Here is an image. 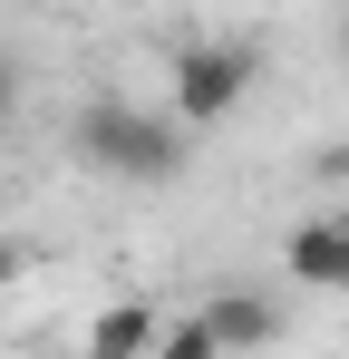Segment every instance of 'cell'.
I'll return each mask as SVG.
<instances>
[{
	"label": "cell",
	"mask_w": 349,
	"mask_h": 359,
	"mask_svg": "<svg viewBox=\"0 0 349 359\" xmlns=\"http://www.w3.org/2000/svg\"><path fill=\"white\" fill-rule=\"evenodd\" d=\"M78 156L126 184H174L184 175V126L165 107H136V97H88L78 107Z\"/></svg>",
	"instance_id": "obj_1"
},
{
	"label": "cell",
	"mask_w": 349,
	"mask_h": 359,
	"mask_svg": "<svg viewBox=\"0 0 349 359\" xmlns=\"http://www.w3.org/2000/svg\"><path fill=\"white\" fill-rule=\"evenodd\" d=\"M252 78H262V59L242 49V39H184L174 49V126H224L242 97H252Z\"/></svg>",
	"instance_id": "obj_2"
},
{
	"label": "cell",
	"mask_w": 349,
	"mask_h": 359,
	"mask_svg": "<svg viewBox=\"0 0 349 359\" xmlns=\"http://www.w3.org/2000/svg\"><path fill=\"white\" fill-rule=\"evenodd\" d=\"M194 320H204V330H214V350H272V340H282V311H272V301L262 292H214V301H194Z\"/></svg>",
	"instance_id": "obj_3"
},
{
	"label": "cell",
	"mask_w": 349,
	"mask_h": 359,
	"mask_svg": "<svg viewBox=\"0 0 349 359\" xmlns=\"http://www.w3.org/2000/svg\"><path fill=\"white\" fill-rule=\"evenodd\" d=\"M282 262H291V282H301V292H340V272H349V233H340V214L301 224V233L282 243Z\"/></svg>",
	"instance_id": "obj_4"
},
{
	"label": "cell",
	"mask_w": 349,
	"mask_h": 359,
	"mask_svg": "<svg viewBox=\"0 0 349 359\" xmlns=\"http://www.w3.org/2000/svg\"><path fill=\"white\" fill-rule=\"evenodd\" d=\"M156 340H165V311L156 301H116L88 330V359H156Z\"/></svg>",
	"instance_id": "obj_5"
},
{
	"label": "cell",
	"mask_w": 349,
	"mask_h": 359,
	"mask_svg": "<svg viewBox=\"0 0 349 359\" xmlns=\"http://www.w3.org/2000/svg\"><path fill=\"white\" fill-rule=\"evenodd\" d=\"M156 359H224V350H214V330H204L194 311H174V320H165V340H156Z\"/></svg>",
	"instance_id": "obj_6"
},
{
	"label": "cell",
	"mask_w": 349,
	"mask_h": 359,
	"mask_svg": "<svg viewBox=\"0 0 349 359\" xmlns=\"http://www.w3.org/2000/svg\"><path fill=\"white\" fill-rule=\"evenodd\" d=\"M340 49H349V10H340Z\"/></svg>",
	"instance_id": "obj_7"
},
{
	"label": "cell",
	"mask_w": 349,
	"mask_h": 359,
	"mask_svg": "<svg viewBox=\"0 0 349 359\" xmlns=\"http://www.w3.org/2000/svg\"><path fill=\"white\" fill-rule=\"evenodd\" d=\"M340 233H349V214H340ZM340 292H349V272H340Z\"/></svg>",
	"instance_id": "obj_8"
}]
</instances>
